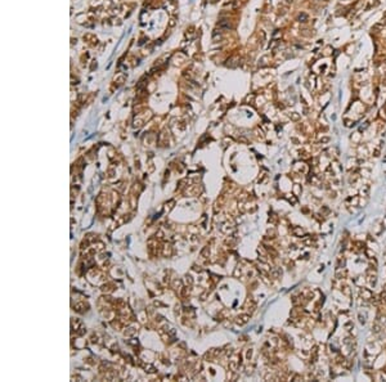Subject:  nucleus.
<instances>
[{"label":"nucleus","mask_w":386,"mask_h":382,"mask_svg":"<svg viewBox=\"0 0 386 382\" xmlns=\"http://www.w3.org/2000/svg\"><path fill=\"white\" fill-rule=\"evenodd\" d=\"M219 27H224V29H231V23L229 21H221L219 23Z\"/></svg>","instance_id":"nucleus-1"},{"label":"nucleus","mask_w":386,"mask_h":382,"mask_svg":"<svg viewBox=\"0 0 386 382\" xmlns=\"http://www.w3.org/2000/svg\"><path fill=\"white\" fill-rule=\"evenodd\" d=\"M299 19H300V22H305V21L308 19V16L305 14V13H302V14H300V16H299Z\"/></svg>","instance_id":"nucleus-2"}]
</instances>
